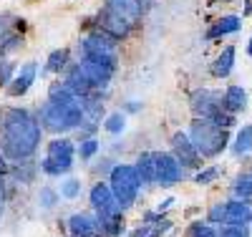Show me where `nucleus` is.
Segmentation results:
<instances>
[{
	"instance_id": "6ab92c4d",
	"label": "nucleus",
	"mask_w": 252,
	"mask_h": 237,
	"mask_svg": "<svg viewBox=\"0 0 252 237\" xmlns=\"http://www.w3.org/2000/svg\"><path fill=\"white\" fill-rule=\"evenodd\" d=\"M240 26H242V20H240L237 15H224V18H220L217 23L207 31V38H220V35L237 33V31H240Z\"/></svg>"
},
{
	"instance_id": "79ce46f5",
	"label": "nucleus",
	"mask_w": 252,
	"mask_h": 237,
	"mask_svg": "<svg viewBox=\"0 0 252 237\" xmlns=\"http://www.w3.org/2000/svg\"><path fill=\"white\" fill-rule=\"evenodd\" d=\"M250 225H252V222H250Z\"/></svg>"
},
{
	"instance_id": "6e6552de",
	"label": "nucleus",
	"mask_w": 252,
	"mask_h": 237,
	"mask_svg": "<svg viewBox=\"0 0 252 237\" xmlns=\"http://www.w3.org/2000/svg\"><path fill=\"white\" fill-rule=\"evenodd\" d=\"M73 157H76V144L66 136H56L46 149V157L40 162V171L48 177L68 174L73 169Z\"/></svg>"
},
{
	"instance_id": "c9c22d12",
	"label": "nucleus",
	"mask_w": 252,
	"mask_h": 237,
	"mask_svg": "<svg viewBox=\"0 0 252 237\" xmlns=\"http://www.w3.org/2000/svg\"><path fill=\"white\" fill-rule=\"evenodd\" d=\"M139 109H141L139 101H129V103H126V111H129V114H134V111H139Z\"/></svg>"
},
{
	"instance_id": "4c0bfd02",
	"label": "nucleus",
	"mask_w": 252,
	"mask_h": 237,
	"mask_svg": "<svg viewBox=\"0 0 252 237\" xmlns=\"http://www.w3.org/2000/svg\"><path fill=\"white\" fill-rule=\"evenodd\" d=\"M247 56H252V38H250V43H247Z\"/></svg>"
},
{
	"instance_id": "cd10ccee",
	"label": "nucleus",
	"mask_w": 252,
	"mask_h": 237,
	"mask_svg": "<svg viewBox=\"0 0 252 237\" xmlns=\"http://www.w3.org/2000/svg\"><path fill=\"white\" fill-rule=\"evenodd\" d=\"M187 237H217V227L209 225V222H194L192 227H189Z\"/></svg>"
},
{
	"instance_id": "7c9ffc66",
	"label": "nucleus",
	"mask_w": 252,
	"mask_h": 237,
	"mask_svg": "<svg viewBox=\"0 0 252 237\" xmlns=\"http://www.w3.org/2000/svg\"><path fill=\"white\" fill-rule=\"evenodd\" d=\"M15 20H18V18H13L10 13H0V40L8 38V35L15 31Z\"/></svg>"
},
{
	"instance_id": "c85d7f7f",
	"label": "nucleus",
	"mask_w": 252,
	"mask_h": 237,
	"mask_svg": "<svg viewBox=\"0 0 252 237\" xmlns=\"http://www.w3.org/2000/svg\"><path fill=\"white\" fill-rule=\"evenodd\" d=\"M217 177H220V167H207V169H199L194 174V182L197 184H209V182H215Z\"/></svg>"
},
{
	"instance_id": "412c9836",
	"label": "nucleus",
	"mask_w": 252,
	"mask_h": 237,
	"mask_svg": "<svg viewBox=\"0 0 252 237\" xmlns=\"http://www.w3.org/2000/svg\"><path fill=\"white\" fill-rule=\"evenodd\" d=\"M98 232L103 235V237H124L126 232V217H124V212L121 214H116V217H111V220H106V222H101L98 225Z\"/></svg>"
},
{
	"instance_id": "f8f14e48",
	"label": "nucleus",
	"mask_w": 252,
	"mask_h": 237,
	"mask_svg": "<svg viewBox=\"0 0 252 237\" xmlns=\"http://www.w3.org/2000/svg\"><path fill=\"white\" fill-rule=\"evenodd\" d=\"M35 76H38V63L35 61H28L20 66V71L10 78L8 83V96H23L31 91V86L35 83Z\"/></svg>"
},
{
	"instance_id": "dca6fc26",
	"label": "nucleus",
	"mask_w": 252,
	"mask_h": 237,
	"mask_svg": "<svg viewBox=\"0 0 252 237\" xmlns=\"http://www.w3.org/2000/svg\"><path fill=\"white\" fill-rule=\"evenodd\" d=\"M222 103H224V111L235 116V114L247 109V91L242 89V86H229V89L224 91V96H222Z\"/></svg>"
},
{
	"instance_id": "e433bc0d",
	"label": "nucleus",
	"mask_w": 252,
	"mask_h": 237,
	"mask_svg": "<svg viewBox=\"0 0 252 237\" xmlns=\"http://www.w3.org/2000/svg\"><path fill=\"white\" fill-rule=\"evenodd\" d=\"M245 15H252V0H245Z\"/></svg>"
},
{
	"instance_id": "ea45409f",
	"label": "nucleus",
	"mask_w": 252,
	"mask_h": 237,
	"mask_svg": "<svg viewBox=\"0 0 252 237\" xmlns=\"http://www.w3.org/2000/svg\"><path fill=\"white\" fill-rule=\"evenodd\" d=\"M3 61H5V58H3V56H0V66H3Z\"/></svg>"
},
{
	"instance_id": "b1692460",
	"label": "nucleus",
	"mask_w": 252,
	"mask_h": 237,
	"mask_svg": "<svg viewBox=\"0 0 252 237\" xmlns=\"http://www.w3.org/2000/svg\"><path fill=\"white\" fill-rule=\"evenodd\" d=\"M58 195H61L63 200H76V197L81 195V179H76V177L63 179V182H61V189H58Z\"/></svg>"
},
{
	"instance_id": "ddd939ff",
	"label": "nucleus",
	"mask_w": 252,
	"mask_h": 237,
	"mask_svg": "<svg viewBox=\"0 0 252 237\" xmlns=\"http://www.w3.org/2000/svg\"><path fill=\"white\" fill-rule=\"evenodd\" d=\"M66 232L71 237H94V235H101L96 217L89 214V212H73L71 217L66 220Z\"/></svg>"
},
{
	"instance_id": "4468645a",
	"label": "nucleus",
	"mask_w": 252,
	"mask_h": 237,
	"mask_svg": "<svg viewBox=\"0 0 252 237\" xmlns=\"http://www.w3.org/2000/svg\"><path fill=\"white\" fill-rule=\"evenodd\" d=\"M134 169L141 179V187H157V152H141Z\"/></svg>"
},
{
	"instance_id": "5701e85b",
	"label": "nucleus",
	"mask_w": 252,
	"mask_h": 237,
	"mask_svg": "<svg viewBox=\"0 0 252 237\" xmlns=\"http://www.w3.org/2000/svg\"><path fill=\"white\" fill-rule=\"evenodd\" d=\"M98 149H101L98 139L89 136V139H81V144H78V149H76V154H78L83 162H89V159H94V157L98 154Z\"/></svg>"
},
{
	"instance_id": "9b49d317",
	"label": "nucleus",
	"mask_w": 252,
	"mask_h": 237,
	"mask_svg": "<svg viewBox=\"0 0 252 237\" xmlns=\"http://www.w3.org/2000/svg\"><path fill=\"white\" fill-rule=\"evenodd\" d=\"M172 154H174V159L182 164V169H199L202 157L197 154L194 144L189 141V136H187L184 132H177V134L172 136Z\"/></svg>"
},
{
	"instance_id": "f3484780",
	"label": "nucleus",
	"mask_w": 252,
	"mask_h": 237,
	"mask_svg": "<svg viewBox=\"0 0 252 237\" xmlns=\"http://www.w3.org/2000/svg\"><path fill=\"white\" fill-rule=\"evenodd\" d=\"M232 68H235V46H227L217 56V61L212 63V76L215 78H227L229 73H232Z\"/></svg>"
},
{
	"instance_id": "20e7f679",
	"label": "nucleus",
	"mask_w": 252,
	"mask_h": 237,
	"mask_svg": "<svg viewBox=\"0 0 252 237\" xmlns=\"http://www.w3.org/2000/svg\"><path fill=\"white\" fill-rule=\"evenodd\" d=\"M78 61L96 63V66L116 71V66H119V43L114 38H109L106 33H101V31H91L89 35L81 38Z\"/></svg>"
},
{
	"instance_id": "9d476101",
	"label": "nucleus",
	"mask_w": 252,
	"mask_h": 237,
	"mask_svg": "<svg viewBox=\"0 0 252 237\" xmlns=\"http://www.w3.org/2000/svg\"><path fill=\"white\" fill-rule=\"evenodd\" d=\"M184 179V169L172 152H157V187H174Z\"/></svg>"
},
{
	"instance_id": "0eeeda50",
	"label": "nucleus",
	"mask_w": 252,
	"mask_h": 237,
	"mask_svg": "<svg viewBox=\"0 0 252 237\" xmlns=\"http://www.w3.org/2000/svg\"><path fill=\"white\" fill-rule=\"evenodd\" d=\"M189 106H192V111H194V119L212 121V124L227 129V132L235 126V116L224 111L222 94H217L212 89H197L192 96H189Z\"/></svg>"
},
{
	"instance_id": "bb28decb",
	"label": "nucleus",
	"mask_w": 252,
	"mask_h": 237,
	"mask_svg": "<svg viewBox=\"0 0 252 237\" xmlns=\"http://www.w3.org/2000/svg\"><path fill=\"white\" fill-rule=\"evenodd\" d=\"M224 214H227L224 202H217V204H212V207L207 209V222L215 225V227H217V225L222 227V225H224Z\"/></svg>"
},
{
	"instance_id": "f704fd0d",
	"label": "nucleus",
	"mask_w": 252,
	"mask_h": 237,
	"mask_svg": "<svg viewBox=\"0 0 252 237\" xmlns=\"http://www.w3.org/2000/svg\"><path fill=\"white\" fill-rule=\"evenodd\" d=\"M3 212H5V182L0 177V220H3Z\"/></svg>"
},
{
	"instance_id": "f257e3e1",
	"label": "nucleus",
	"mask_w": 252,
	"mask_h": 237,
	"mask_svg": "<svg viewBox=\"0 0 252 237\" xmlns=\"http://www.w3.org/2000/svg\"><path fill=\"white\" fill-rule=\"evenodd\" d=\"M43 136V126L38 121V114L31 109H20L13 106L3 114V124H0V152L8 162L26 164L40 144Z\"/></svg>"
},
{
	"instance_id": "72a5a7b5",
	"label": "nucleus",
	"mask_w": 252,
	"mask_h": 237,
	"mask_svg": "<svg viewBox=\"0 0 252 237\" xmlns=\"http://www.w3.org/2000/svg\"><path fill=\"white\" fill-rule=\"evenodd\" d=\"M174 202H177L174 197H166L164 202H159V204L154 207V212H157V214H161V217H166V212H169V207H172Z\"/></svg>"
},
{
	"instance_id": "a211bd4d",
	"label": "nucleus",
	"mask_w": 252,
	"mask_h": 237,
	"mask_svg": "<svg viewBox=\"0 0 252 237\" xmlns=\"http://www.w3.org/2000/svg\"><path fill=\"white\" fill-rule=\"evenodd\" d=\"M229 189H232V200H240V202L250 204V200H252V171H242V174H237Z\"/></svg>"
},
{
	"instance_id": "7ed1b4c3",
	"label": "nucleus",
	"mask_w": 252,
	"mask_h": 237,
	"mask_svg": "<svg viewBox=\"0 0 252 237\" xmlns=\"http://www.w3.org/2000/svg\"><path fill=\"white\" fill-rule=\"evenodd\" d=\"M38 121L43 126V132L51 134H66L73 129L83 126V101H46L38 111Z\"/></svg>"
},
{
	"instance_id": "a19ab883",
	"label": "nucleus",
	"mask_w": 252,
	"mask_h": 237,
	"mask_svg": "<svg viewBox=\"0 0 252 237\" xmlns=\"http://www.w3.org/2000/svg\"><path fill=\"white\" fill-rule=\"evenodd\" d=\"M94 237H103V235H94Z\"/></svg>"
},
{
	"instance_id": "473e14b6",
	"label": "nucleus",
	"mask_w": 252,
	"mask_h": 237,
	"mask_svg": "<svg viewBox=\"0 0 252 237\" xmlns=\"http://www.w3.org/2000/svg\"><path fill=\"white\" fill-rule=\"evenodd\" d=\"M149 235H152V227H149V225H144V222H139L134 230L126 232V237H149Z\"/></svg>"
},
{
	"instance_id": "f03ea898",
	"label": "nucleus",
	"mask_w": 252,
	"mask_h": 237,
	"mask_svg": "<svg viewBox=\"0 0 252 237\" xmlns=\"http://www.w3.org/2000/svg\"><path fill=\"white\" fill-rule=\"evenodd\" d=\"M144 15L141 0H103L101 10L96 13V31L106 33L116 43L129 35Z\"/></svg>"
},
{
	"instance_id": "2f4dec72",
	"label": "nucleus",
	"mask_w": 252,
	"mask_h": 237,
	"mask_svg": "<svg viewBox=\"0 0 252 237\" xmlns=\"http://www.w3.org/2000/svg\"><path fill=\"white\" fill-rule=\"evenodd\" d=\"M149 227H152V235H149V237H161V235L169 232L174 225H172V220H169V217H161L157 225H149Z\"/></svg>"
},
{
	"instance_id": "1a4fd4ad",
	"label": "nucleus",
	"mask_w": 252,
	"mask_h": 237,
	"mask_svg": "<svg viewBox=\"0 0 252 237\" xmlns=\"http://www.w3.org/2000/svg\"><path fill=\"white\" fill-rule=\"evenodd\" d=\"M89 202H91V207H94V217H96L98 225L106 222V220H111V217H116V214H121V209H119V204H116V200H114V192H111L109 182H96V184L91 187V192H89Z\"/></svg>"
},
{
	"instance_id": "393cba45",
	"label": "nucleus",
	"mask_w": 252,
	"mask_h": 237,
	"mask_svg": "<svg viewBox=\"0 0 252 237\" xmlns=\"http://www.w3.org/2000/svg\"><path fill=\"white\" fill-rule=\"evenodd\" d=\"M58 200H61L58 189H53V187H40V192H38V204L43 207V209H53V207L58 204Z\"/></svg>"
},
{
	"instance_id": "4be33fe9",
	"label": "nucleus",
	"mask_w": 252,
	"mask_h": 237,
	"mask_svg": "<svg viewBox=\"0 0 252 237\" xmlns=\"http://www.w3.org/2000/svg\"><path fill=\"white\" fill-rule=\"evenodd\" d=\"M252 152V126H242L237 136H235V144H232V154L235 157H245Z\"/></svg>"
},
{
	"instance_id": "423d86ee",
	"label": "nucleus",
	"mask_w": 252,
	"mask_h": 237,
	"mask_svg": "<svg viewBox=\"0 0 252 237\" xmlns=\"http://www.w3.org/2000/svg\"><path fill=\"white\" fill-rule=\"evenodd\" d=\"M109 187L114 192V200H116L119 209L121 212L131 209L139 200V192H141V179L136 174L134 164H114L111 174H109Z\"/></svg>"
},
{
	"instance_id": "aec40b11",
	"label": "nucleus",
	"mask_w": 252,
	"mask_h": 237,
	"mask_svg": "<svg viewBox=\"0 0 252 237\" xmlns=\"http://www.w3.org/2000/svg\"><path fill=\"white\" fill-rule=\"evenodd\" d=\"M68 61H71V51L68 48H56L46 58V71L48 73H63L68 68Z\"/></svg>"
},
{
	"instance_id": "39448f33",
	"label": "nucleus",
	"mask_w": 252,
	"mask_h": 237,
	"mask_svg": "<svg viewBox=\"0 0 252 237\" xmlns=\"http://www.w3.org/2000/svg\"><path fill=\"white\" fill-rule=\"evenodd\" d=\"M189 141L194 144L197 154L204 159H212L217 154H222L227 149V141H229V132L212 121H204V119H194L192 126H189Z\"/></svg>"
},
{
	"instance_id": "2eb2a0df",
	"label": "nucleus",
	"mask_w": 252,
	"mask_h": 237,
	"mask_svg": "<svg viewBox=\"0 0 252 237\" xmlns=\"http://www.w3.org/2000/svg\"><path fill=\"white\" fill-rule=\"evenodd\" d=\"M224 225H235V227H250L252 222V207L247 202H240V200H229L224 202Z\"/></svg>"
},
{
	"instance_id": "58836bf2",
	"label": "nucleus",
	"mask_w": 252,
	"mask_h": 237,
	"mask_svg": "<svg viewBox=\"0 0 252 237\" xmlns=\"http://www.w3.org/2000/svg\"><path fill=\"white\" fill-rule=\"evenodd\" d=\"M209 3H232V0H209Z\"/></svg>"
},
{
	"instance_id": "a878e982",
	"label": "nucleus",
	"mask_w": 252,
	"mask_h": 237,
	"mask_svg": "<svg viewBox=\"0 0 252 237\" xmlns=\"http://www.w3.org/2000/svg\"><path fill=\"white\" fill-rule=\"evenodd\" d=\"M124 126H126V116L121 111H114V114H109L106 119H103V129H106L109 134H121Z\"/></svg>"
},
{
	"instance_id": "c756f323",
	"label": "nucleus",
	"mask_w": 252,
	"mask_h": 237,
	"mask_svg": "<svg viewBox=\"0 0 252 237\" xmlns=\"http://www.w3.org/2000/svg\"><path fill=\"white\" fill-rule=\"evenodd\" d=\"M217 237H250V227H235V225H222L217 230Z\"/></svg>"
}]
</instances>
